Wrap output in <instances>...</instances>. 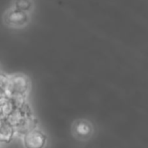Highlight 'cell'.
Returning a JSON list of instances; mask_svg holds the SVG:
<instances>
[{
  "label": "cell",
  "instance_id": "cell-4",
  "mask_svg": "<svg viewBox=\"0 0 148 148\" xmlns=\"http://www.w3.org/2000/svg\"><path fill=\"white\" fill-rule=\"evenodd\" d=\"M47 136L39 129L32 128L23 134V145L25 148H45Z\"/></svg>",
  "mask_w": 148,
  "mask_h": 148
},
{
  "label": "cell",
  "instance_id": "cell-9",
  "mask_svg": "<svg viewBox=\"0 0 148 148\" xmlns=\"http://www.w3.org/2000/svg\"><path fill=\"white\" fill-rule=\"evenodd\" d=\"M89 126L85 123H80V124L77 126V132L81 135H86L89 133Z\"/></svg>",
  "mask_w": 148,
  "mask_h": 148
},
{
  "label": "cell",
  "instance_id": "cell-3",
  "mask_svg": "<svg viewBox=\"0 0 148 148\" xmlns=\"http://www.w3.org/2000/svg\"><path fill=\"white\" fill-rule=\"evenodd\" d=\"M30 20L29 13L12 7L4 14V22L7 26L12 28H21L28 24Z\"/></svg>",
  "mask_w": 148,
  "mask_h": 148
},
{
  "label": "cell",
  "instance_id": "cell-5",
  "mask_svg": "<svg viewBox=\"0 0 148 148\" xmlns=\"http://www.w3.org/2000/svg\"><path fill=\"white\" fill-rule=\"evenodd\" d=\"M25 99H16L10 96L1 95L0 96V115L8 117Z\"/></svg>",
  "mask_w": 148,
  "mask_h": 148
},
{
  "label": "cell",
  "instance_id": "cell-1",
  "mask_svg": "<svg viewBox=\"0 0 148 148\" xmlns=\"http://www.w3.org/2000/svg\"><path fill=\"white\" fill-rule=\"evenodd\" d=\"M13 125L15 132L24 134L30 129L34 128L36 123L35 118L31 112V108L24 100L8 117H6Z\"/></svg>",
  "mask_w": 148,
  "mask_h": 148
},
{
  "label": "cell",
  "instance_id": "cell-8",
  "mask_svg": "<svg viewBox=\"0 0 148 148\" xmlns=\"http://www.w3.org/2000/svg\"><path fill=\"white\" fill-rule=\"evenodd\" d=\"M8 76L4 73L0 72V96L6 94V88H7Z\"/></svg>",
  "mask_w": 148,
  "mask_h": 148
},
{
  "label": "cell",
  "instance_id": "cell-2",
  "mask_svg": "<svg viewBox=\"0 0 148 148\" xmlns=\"http://www.w3.org/2000/svg\"><path fill=\"white\" fill-rule=\"evenodd\" d=\"M30 90V81L23 74H14L8 76L6 95L16 99H25Z\"/></svg>",
  "mask_w": 148,
  "mask_h": 148
},
{
  "label": "cell",
  "instance_id": "cell-6",
  "mask_svg": "<svg viewBox=\"0 0 148 148\" xmlns=\"http://www.w3.org/2000/svg\"><path fill=\"white\" fill-rule=\"evenodd\" d=\"M15 133L13 125L6 117L0 115V142L8 143L12 140Z\"/></svg>",
  "mask_w": 148,
  "mask_h": 148
},
{
  "label": "cell",
  "instance_id": "cell-7",
  "mask_svg": "<svg viewBox=\"0 0 148 148\" xmlns=\"http://www.w3.org/2000/svg\"><path fill=\"white\" fill-rule=\"evenodd\" d=\"M12 7L29 13L33 7V2L32 0H14Z\"/></svg>",
  "mask_w": 148,
  "mask_h": 148
}]
</instances>
